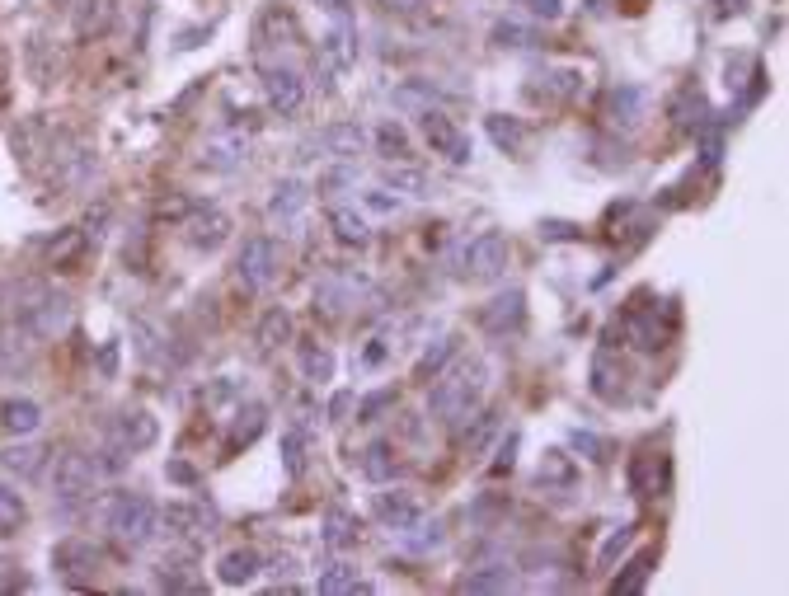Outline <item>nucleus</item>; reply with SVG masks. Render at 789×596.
<instances>
[{
	"label": "nucleus",
	"instance_id": "nucleus-20",
	"mask_svg": "<svg viewBox=\"0 0 789 596\" xmlns=\"http://www.w3.org/2000/svg\"><path fill=\"white\" fill-rule=\"evenodd\" d=\"M160 521L170 526L179 540H202V535H212V512L198 503H170L160 512Z\"/></svg>",
	"mask_w": 789,
	"mask_h": 596
},
{
	"label": "nucleus",
	"instance_id": "nucleus-28",
	"mask_svg": "<svg viewBox=\"0 0 789 596\" xmlns=\"http://www.w3.org/2000/svg\"><path fill=\"white\" fill-rule=\"evenodd\" d=\"M292 334H296V324H292V310H287V306H273L259 320V348L263 352L282 348V343H292Z\"/></svg>",
	"mask_w": 789,
	"mask_h": 596
},
{
	"label": "nucleus",
	"instance_id": "nucleus-34",
	"mask_svg": "<svg viewBox=\"0 0 789 596\" xmlns=\"http://www.w3.org/2000/svg\"><path fill=\"white\" fill-rule=\"evenodd\" d=\"M395 446L390 442H372L367 451H362V474L372 479V484H386V479H395Z\"/></svg>",
	"mask_w": 789,
	"mask_h": 596
},
{
	"label": "nucleus",
	"instance_id": "nucleus-27",
	"mask_svg": "<svg viewBox=\"0 0 789 596\" xmlns=\"http://www.w3.org/2000/svg\"><path fill=\"white\" fill-rule=\"evenodd\" d=\"M29 526V503H24V493L10 489V484H0V540H10Z\"/></svg>",
	"mask_w": 789,
	"mask_h": 596
},
{
	"label": "nucleus",
	"instance_id": "nucleus-3",
	"mask_svg": "<svg viewBox=\"0 0 789 596\" xmlns=\"http://www.w3.org/2000/svg\"><path fill=\"white\" fill-rule=\"evenodd\" d=\"M235 277L249 291H268L282 277V245L273 235H249L240 254H235Z\"/></svg>",
	"mask_w": 789,
	"mask_h": 596
},
{
	"label": "nucleus",
	"instance_id": "nucleus-52",
	"mask_svg": "<svg viewBox=\"0 0 789 596\" xmlns=\"http://www.w3.org/2000/svg\"><path fill=\"white\" fill-rule=\"evenodd\" d=\"M573 446H578V451H588V460H606V451H611L597 432H583V428H573Z\"/></svg>",
	"mask_w": 789,
	"mask_h": 596
},
{
	"label": "nucleus",
	"instance_id": "nucleus-35",
	"mask_svg": "<svg viewBox=\"0 0 789 596\" xmlns=\"http://www.w3.org/2000/svg\"><path fill=\"white\" fill-rule=\"evenodd\" d=\"M386 188H395V193H404V198H428V174L414 169V165H390Z\"/></svg>",
	"mask_w": 789,
	"mask_h": 596
},
{
	"label": "nucleus",
	"instance_id": "nucleus-61",
	"mask_svg": "<svg viewBox=\"0 0 789 596\" xmlns=\"http://www.w3.org/2000/svg\"><path fill=\"white\" fill-rule=\"evenodd\" d=\"M5 296H10V287H5V282H0V306H5Z\"/></svg>",
	"mask_w": 789,
	"mask_h": 596
},
{
	"label": "nucleus",
	"instance_id": "nucleus-47",
	"mask_svg": "<svg viewBox=\"0 0 789 596\" xmlns=\"http://www.w3.org/2000/svg\"><path fill=\"white\" fill-rule=\"evenodd\" d=\"M414 526H418V531H423V535H414V531H404V540H409V545H414V550H418V554H428V550H437V545H442V540H447V535H442V521H433V526H428V521L418 517V521H414Z\"/></svg>",
	"mask_w": 789,
	"mask_h": 596
},
{
	"label": "nucleus",
	"instance_id": "nucleus-51",
	"mask_svg": "<svg viewBox=\"0 0 789 596\" xmlns=\"http://www.w3.org/2000/svg\"><path fill=\"white\" fill-rule=\"evenodd\" d=\"M517 5H526V15L545 19V24H555V19L564 15V0H517Z\"/></svg>",
	"mask_w": 789,
	"mask_h": 596
},
{
	"label": "nucleus",
	"instance_id": "nucleus-57",
	"mask_svg": "<svg viewBox=\"0 0 789 596\" xmlns=\"http://www.w3.org/2000/svg\"><path fill=\"white\" fill-rule=\"evenodd\" d=\"M165 474H170L174 484H198V470H193V465H184V460H170V465H165Z\"/></svg>",
	"mask_w": 789,
	"mask_h": 596
},
{
	"label": "nucleus",
	"instance_id": "nucleus-60",
	"mask_svg": "<svg viewBox=\"0 0 789 596\" xmlns=\"http://www.w3.org/2000/svg\"><path fill=\"white\" fill-rule=\"evenodd\" d=\"M320 5H325L334 19H348V0H320Z\"/></svg>",
	"mask_w": 789,
	"mask_h": 596
},
{
	"label": "nucleus",
	"instance_id": "nucleus-59",
	"mask_svg": "<svg viewBox=\"0 0 789 596\" xmlns=\"http://www.w3.org/2000/svg\"><path fill=\"white\" fill-rule=\"evenodd\" d=\"M292 568H296V559H292V554H278V559H273V568H268V573H282V578H287Z\"/></svg>",
	"mask_w": 789,
	"mask_h": 596
},
{
	"label": "nucleus",
	"instance_id": "nucleus-42",
	"mask_svg": "<svg viewBox=\"0 0 789 596\" xmlns=\"http://www.w3.org/2000/svg\"><path fill=\"white\" fill-rule=\"evenodd\" d=\"M541 484H545V489H550V484L569 489V484H573V460L564 456V451H545V460H541Z\"/></svg>",
	"mask_w": 789,
	"mask_h": 596
},
{
	"label": "nucleus",
	"instance_id": "nucleus-38",
	"mask_svg": "<svg viewBox=\"0 0 789 596\" xmlns=\"http://www.w3.org/2000/svg\"><path fill=\"white\" fill-rule=\"evenodd\" d=\"M456 352H461V343H456V338H442V343H437V348H428L423 352V357H418V367H414V381H433L437 371L447 367L451 357H456Z\"/></svg>",
	"mask_w": 789,
	"mask_h": 596
},
{
	"label": "nucleus",
	"instance_id": "nucleus-22",
	"mask_svg": "<svg viewBox=\"0 0 789 596\" xmlns=\"http://www.w3.org/2000/svg\"><path fill=\"white\" fill-rule=\"evenodd\" d=\"M47 446H38V442H15V446H5L0 451V465L10 474H19V479H38V474L47 470Z\"/></svg>",
	"mask_w": 789,
	"mask_h": 596
},
{
	"label": "nucleus",
	"instance_id": "nucleus-7",
	"mask_svg": "<svg viewBox=\"0 0 789 596\" xmlns=\"http://www.w3.org/2000/svg\"><path fill=\"white\" fill-rule=\"evenodd\" d=\"M522 324H526V291L522 287L498 291L494 301H484V306H480V329H484V334L508 338V334H517Z\"/></svg>",
	"mask_w": 789,
	"mask_h": 596
},
{
	"label": "nucleus",
	"instance_id": "nucleus-58",
	"mask_svg": "<svg viewBox=\"0 0 789 596\" xmlns=\"http://www.w3.org/2000/svg\"><path fill=\"white\" fill-rule=\"evenodd\" d=\"M348 179H353V169H334V174H325V179H320V193H325V188L348 184Z\"/></svg>",
	"mask_w": 789,
	"mask_h": 596
},
{
	"label": "nucleus",
	"instance_id": "nucleus-19",
	"mask_svg": "<svg viewBox=\"0 0 789 596\" xmlns=\"http://www.w3.org/2000/svg\"><path fill=\"white\" fill-rule=\"evenodd\" d=\"M315 146L325 155H334V160H357V155L367 151V127L357 123H329L320 137H315Z\"/></svg>",
	"mask_w": 789,
	"mask_h": 596
},
{
	"label": "nucleus",
	"instance_id": "nucleus-48",
	"mask_svg": "<svg viewBox=\"0 0 789 596\" xmlns=\"http://www.w3.org/2000/svg\"><path fill=\"white\" fill-rule=\"evenodd\" d=\"M390 404H395V390H376V395L357 399V423H376V418H381Z\"/></svg>",
	"mask_w": 789,
	"mask_h": 596
},
{
	"label": "nucleus",
	"instance_id": "nucleus-6",
	"mask_svg": "<svg viewBox=\"0 0 789 596\" xmlns=\"http://www.w3.org/2000/svg\"><path fill=\"white\" fill-rule=\"evenodd\" d=\"M508 259H512V245L503 230H484L465 245V273L475 282H494V277L508 273Z\"/></svg>",
	"mask_w": 789,
	"mask_h": 596
},
{
	"label": "nucleus",
	"instance_id": "nucleus-12",
	"mask_svg": "<svg viewBox=\"0 0 789 596\" xmlns=\"http://www.w3.org/2000/svg\"><path fill=\"white\" fill-rule=\"evenodd\" d=\"M184 235H188V245L193 249H221L226 240H231V216L221 212V207H202V212H193L184 221Z\"/></svg>",
	"mask_w": 789,
	"mask_h": 596
},
{
	"label": "nucleus",
	"instance_id": "nucleus-45",
	"mask_svg": "<svg viewBox=\"0 0 789 596\" xmlns=\"http://www.w3.org/2000/svg\"><path fill=\"white\" fill-rule=\"evenodd\" d=\"M536 43V33L526 29V24H512V19H503V24H494V47H531Z\"/></svg>",
	"mask_w": 789,
	"mask_h": 596
},
{
	"label": "nucleus",
	"instance_id": "nucleus-43",
	"mask_svg": "<svg viewBox=\"0 0 789 596\" xmlns=\"http://www.w3.org/2000/svg\"><path fill=\"white\" fill-rule=\"evenodd\" d=\"M635 531L639 526H620V531H611L606 535V545H602V554H597V568H611L620 559V554L630 550V545H635Z\"/></svg>",
	"mask_w": 789,
	"mask_h": 596
},
{
	"label": "nucleus",
	"instance_id": "nucleus-8",
	"mask_svg": "<svg viewBox=\"0 0 789 596\" xmlns=\"http://www.w3.org/2000/svg\"><path fill=\"white\" fill-rule=\"evenodd\" d=\"M52 568H57V578L85 587V582H94V573H99V550H94L90 540L71 535V540H62V545L52 550Z\"/></svg>",
	"mask_w": 789,
	"mask_h": 596
},
{
	"label": "nucleus",
	"instance_id": "nucleus-1",
	"mask_svg": "<svg viewBox=\"0 0 789 596\" xmlns=\"http://www.w3.org/2000/svg\"><path fill=\"white\" fill-rule=\"evenodd\" d=\"M484 390H489V362L480 357H461L451 371H437V385H433V413L447 418V423H461L470 413L480 409Z\"/></svg>",
	"mask_w": 789,
	"mask_h": 596
},
{
	"label": "nucleus",
	"instance_id": "nucleus-29",
	"mask_svg": "<svg viewBox=\"0 0 789 596\" xmlns=\"http://www.w3.org/2000/svg\"><path fill=\"white\" fill-rule=\"evenodd\" d=\"M484 132H489V141H494L498 151H508V155H517L526 146V127L517 123V118H508V113H489V118H484Z\"/></svg>",
	"mask_w": 789,
	"mask_h": 596
},
{
	"label": "nucleus",
	"instance_id": "nucleus-25",
	"mask_svg": "<svg viewBox=\"0 0 789 596\" xmlns=\"http://www.w3.org/2000/svg\"><path fill=\"white\" fill-rule=\"evenodd\" d=\"M362 540V521L348 512V507H329L325 512V545L329 550H353Z\"/></svg>",
	"mask_w": 789,
	"mask_h": 596
},
{
	"label": "nucleus",
	"instance_id": "nucleus-9",
	"mask_svg": "<svg viewBox=\"0 0 789 596\" xmlns=\"http://www.w3.org/2000/svg\"><path fill=\"white\" fill-rule=\"evenodd\" d=\"M263 94H268V108H273V113L292 118V113H301V104H306V80H301V71H292V66H268V71H263Z\"/></svg>",
	"mask_w": 789,
	"mask_h": 596
},
{
	"label": "nucleus",
	"instance_id": "nucleus-30",
	"mask_svg": "<svg viewBox=\"0 0 789 596\" xmlns=\"http://www.w3.org/2000/svg\"><path fill=\"white\" fill-rule=\"evenodd\" d=\"M667 113H672V123H677L681 132H700V127H705V118H710V104H705L696 90H681L677 99H672V108H667Z\"/></svg>",
	"mask_w": 789,
	"mask_h": 596
},
{
	"label": "nucleus",
	"instance_id": "nucleus-23",
	"mask_svg": "<svg viewBox=\"0 0 789 596\" xmlns=\"http://www.w3.org/2000/svg\"><path fill=\"white\" fill-rule=\"evenodd\" d=\"M113 19H118V0H76V33L80 38L109 33Z\"/></svg>",
	"mask_w": 789,
	"mask_h": 596
},
{
	"label": "nucleus",
	"instance_id": "nucleus-11",
	"mask_svg": "<svg viewBox=\"0 0 789 596\" xmlns=\"http://www.w3.org/2000/svg\"><path fill=\"white\" fill-rule=\"evenodd\" d=\"M320 62H325L334 76H348V71L357 66V29H353V19H339V24L320 38Z\"/></svg>",
	"mask_w": 789,
	"mask_h": 596
},
{
	"label": "nucleus",
	"instance_id": "nucleus-49",
	"mask_svg": "<svg viewBox=\"0 0 789 596\" xmlns=\"http://www.w3.org/2000/svg\"><path fill=\"white\" fill-rule=\"evenodd\" d=\"M29 76L38 85H52V66H47V38H29Z\"/></svg>",
	"mask_w": 789,
	"mask_h": 596
},
{
	"label": "nucleus",
	"instance_id": "nucleus-50",
	"mask_svg": "<svg viewBox=\"0 0 789 596\" xmlns=\"http://www.w3.org/2000/svg\"><path fill=\"white\" fill-rule=\"evenodd\" d=\"M80 245H85V235H80V230H66L62 240H52V249H47V259L57 263V268H62V263H71L80 254Z\"/></svg>",
	"mask_w": 789,
	"mask_h": 596
},
{
	"label": "nucleus",
	"instance_id": "nucleus-14",
	"mask_svg": "<svg viewBox=\"0 0 789 596\" xmlns=\"http://www.w3.org/2000/svg\"><path fill=\"white\" fill-rule=\"evenodd\" d=\"M249 160V137L245 132H221L202 146V169H212V174H231Z\"/></svg>",
	"mask_w": 789,
	"mask_h": 596
},
{
	"label": "nucleus",
	"instance_id": "nucleus-54",
	"mask_svg": "<svg viewBox=\"0 0 789 596\" xmlns=\"http://www.w3.org/2000/svg\"><path fill=\"white\" fill-rule=\"evenodd\" d=\"M367 207H372V212H400V193H390V188H372V193H367Z\"/></svg>",
	"mask_w": 789,
	"mask_h": 596
},
{
	"label": "nucleus",
	"instance_id": "nucleus-4",
	"mask_svg": "<svg viewBox=\"0 0 789 596\" xmlns=\"http://www.w3.org/2000/svg\"><path fill=\"white\" fill-rule=\"evenodd\" d=\"M418 132H423V141L433 146V155H442V160H451V165H470L475 146H470V137L451 123L442 108H433V104L418 108Z\"/></svg>",
	"mask_w": 789,
	"mask_h": 596
},
{
	"label": "nucleus",
	"instance_id": "nucleus-40",
	"mask_svg": "<svg viewBox=\"0 0 789 596\" xmlns=\"http://www.w3.org/2000/svg\"><path fill=\"white\" fill-rule=\"evenodd\" d=\"M282 470L292 474V479L306 474V432H301V428L282 432Z\"/></svg>",
	"mask_w": 789,
	"mask_h": 596
},
{
	"label": "nucleus",
	"instance_id": "nucleus-31",
	"mask_svg": "<svg viewBox=\"0 0 789 596\" xmlns=\"http://www.w3.org/2000/svg\"><path fill=\"white\" fill-rule=\"evenodd\" d=\"M33 324L29 320H10L0 324V362H19V357H29L33 352Z\"/></svg>",
	"mask_w": 789,
	"mask_h": 596
},
{
	"label": "nucleus",
	"instance_id": "nucleus-5",
	"mask_svg": "<svg viewBox=\"0 0 789 596\" xmlns=\"http://www.w3.org/2000/svg\"><path fill=\"white\" fill-rule=\"evenodd\" d=\"M94 479H99V470H94L90 456H80V451L57 456V470H52V503H62V507L85 503L94 493Z\"/></svg>",
	"mask_w": 789,
	"mask_h": 596
},
{
	"label": "nucleus",
	"instance_id": "nucleus-2",
	"mask_svg": "<svg viewBox=\"0 0 789 596\" xmlns=\"http://www.w3.org/2000/svg\"><path fill=\"white\" fill-rule=\"evenodd\" d=\"M104 521H109V531L118 545L141 550V545H151L155 531H160V507H155L151 498H141V493H118V498H109V507H104Z\"/></svg>",
	"mask_w": 789,
	"mask_h": 596
},
{
	"label": "nucleus",
	"instance_id": "nucleus-36",
	"mask_svg": "<svg viewBox=\"0 0 789 596\" xmlns=\"http://www.w3.org/2000/svg\"><path fill=\"white\" fill-rule=\"evenodd\" d=\"M301 371H306V381H315V385L334 381V352L320 348V343H301Z\"/></svg>",
	"mask_w": 789,
	"mask_h": 596
},
{
	"label": "nucleus",
	"instance_id": "nucleus-13",
	"mask_svg": "<svg viewBox=\"0 0 789 596\" xmlns=\"http://www.w3.org/2000/svg\"><path fill=\"white\" fill-rule=\"evenodd\" d=\"M606 118L616 127H639L644 118H649V90L644 85H616V90L606 94Z\"/></svg>",
	"mask_w": 789,
	"mask_h": 596
},
{
	"label": "nucleus",
	"instance_id": "nucleus-21",
	"mask_svg": "<svg viewBox=\"0 0 789 596\" xmlns=\"http://www.w3.org/2000/svg\"><path fill=\"white\" fill-rule=\"evenodd\" d=\"M329 230H334V240L348 249H367L372 245V221L357 212V207H329Z\"/></svg>",
	"mask_w": 789,
	"mask_h": 596
},
{
	"label": "nucleus",
	"instance_id": "nucleus-18",
	"mask_svg": "<svg viewBox=\"0 0 789 596\" xmlns=\"http://www.w3.org/2000/svg\"><path fill=\"white\" fill-rule=\"evenodd\" d=\"M24 320L33 324V334H38V338L62 334L66 324H71V301H66V296H52V291H43V296H38V301L24 310Z\"/></svg>",
	"mask_w": 789,
	"mask_h": 596
},
{
	"label": "nucleus",
	"instance_id": "nucleus-26",
	"mask_svg": "<svg viewBox=\"0 0 789 596\" xmlns=\"http://www.w3.org/2000/svg\"><path fill=\"white\" fill-rule=\"evenodd\" d=\"M306 202H310V193L301 179H282V184L273 188V198H268V216H273V221H292Z\"/></svg>",
	"mask_w": 789,
	"mask_h": 596
},
{
	"label": "nucleus",
	"instance_id": "nucleus-56",
	"mask_svg": "<svg viewBox=\"0 0 789 596\" xmlns=\"http://www.w3.org/2000/svg\"><path fill=\"white\" fill-rule=\"evenodd\" d=\"M376 5H381L386 15H418L428 0H376Z\"/></svg>",
	"mask_w": 789,
	"mask_h": 596
},
{
	"label": "nucleus",
	"instance_id": "nucleus-15",
	"mask_svg": "<svg viewBox=\"0 0 789 596\" xmlns=\"http://www.w3.org/2000/svg\"><path fill=\"white\" fill-rule=\"evenodd\" d=\"M376 517L386 521L390 531H409L418 517H423V498L409 489H386L376 493Z\"/></svg>",
	"mask_w": 789,
	"mask_h": 596
},
{
	"label": "nucleus",
	"instance_id": "nucleus-32",
	"mask_svg": "<svg viewBox=\"0 0 789 596\" xmlns=\"http://www.w3.org/2000/svg\"><path fill=\"white\" fill-rule=\"evenodd\" d=\"M653 559H658V554H653V550L635 554V559H630V564H625V573H616V578H611V596H630V592H644V582H649V573H653Z\"/></svg>",
	"mask_w": 789,
	"mask_h": 596
},
{
	"label": "nucleus",
	"instance_id": "nucleus-16",
	"mask_svg": "<svg viewBox=\"0 0 789 596\" xmlns=\"http://www.w3.org/2000/svg\"><path fill=\"white\" fill-rule=\"evenodd\" d=\"M43 428V404L29 395H10L0 399V432H10V437H33V432Z\"/></svg>",
	"mask_w": 789,
	"mask_h": 596
},
{
	"label": "nucleus",
	"instance_id": "nucleus-53",
	"mask_svg": "<svg viewBox=\"0 0 789 596\" xmlns=\"http://www.w3.org/2000/svg\"><path fill=\"white\" fill-rule=\"evenodd\" d=\"M123 465H127V451L118 442H113L109 451H99V456H94V470H99V474H118Z\"/></svg>",
	"mask_w": 789,
	"mask_h": 596
},
{
	"label": "nucleus",
	"instance_id": "nucleus-10",
	"mask_svg": "<svg viewBox=\"0 0 789 596\" xmlns=\"http://www.w3.org/2000/svg\"><path fill=\"white\" fill-rule=\"evenodd\" d=\"M113 442L123 446L127 456H137V451H151L160 442V418L151 409H123L113 418Z\"/></svg>",
	"mask_w": 789,
	"mask_h": 596
},
{
	"label": "nucleus",
	"instance_id": "nucleus-55",
	"mask_svg": "<svg viewBox=\"0 0 789 596\" xmlns=\"http://www.w3.org/2000/svg\"><path fill=\"white\" fill-rule=\"evenodd\" d=\"M357 399H353V390H339V395L329 399V423H343L348 418V409H353Z\"/></svg>",
	"mask_w": 789,
	"mask_h": 596
},
{
	"label": "nucleus",
	"instance_id": "nucleus-17",
	"mask_svg": "<svg viewBox=\"0 0 789 596\" xmlns=\"http://www.w3.org/2000/svg\"><path fill=\"white\" fill-rule=\"evenodd\" d=\"M263 573V554L249 550V545H235L217 559V582L221 587H249V582Z\"/></svg>",
	"mask_w": 789,
	"mask_h": 596
},
{
	"label": "nucleus",
	"instance_id": "nucleus-33",
	"mask_svg": "<svg viewBox=\"0 0 789 596\" xmlns=\"http://www.w3.org/2000/svg\"><path fill=\"white\" fill-rule=\"evenodd\" d=\"M325 596H343V592H367V582L357 578L353 564H343V559H334V564H325V573H320V582H315Z\"/></svg>",
	"mask_w": 789,
	"mask_h": 596
},
{
	"label": "nucleus",
	"instance_id": "nucleus-37",
	"mask_svg": "<svg viewBox=\"0 0 789 596\" xmlns=\"http://www.w3.org/2000/svg\"><path fill=\"white\" fill-rule=\"evenodd\" d=\"M512 582H517L512 568H480V573H465L456 587H461V592H508Z\"/></svg>",
	"mask_w": 789,
	"mask_h": 596
},
{
	"label": "nucleus",
	"instance_id": "nucleus-46",
	"mask_svg": "<svg viewBox=\"0 0 789 596\" xmlns=\"http://www.w3.org/2000/svg\"><path fill=\"white\" fill-rule=\"evenodd\" d=\"M494 432H498V418H494V413H480V418H475V428L465 432V451H470V456H480Z\"/></svg>",
	"mask_w": 789,
	"mask_h": 596
},
{
	"label": "nucleus",
	"instance_id": "nucleus-39",
	"mask_svg": "<svg viewBox=\"0 0 789 596\" xmlns=\"http://www.w3.org/2000/svg\"><path fill=\"white\" fill-rule=\"evenodd\" d=\"M259 432H263V404H249V409L235 413L231 442H226V446H231V451H235V446H249L254 437H259Z\"/></svg>",
	"mask_w": 789,
	"mask_h": 596
},
{
	"label": "nucleus",
	"instance_id": "nucleus-41",
	"mask_svg": "<svg viewBox=\"0 0 789 596\" xmlns=\"http://www.w3.org/2000/svg\"><path fill=\"white\" fill-rule=\"evenodd\" d=\"M653 460H658V456H649V451H639V456L630 460V489H635L639 498H653V493H658V474H653Z\"/></svg>",
	"mask_w": 789,
	"mask_h": 596
},
{
	"label": "nucleus",
	"instance_id": "nucleus-24",
	"mask_svg": "<svg viewBox=\"0 0 789 596\" xmlns=\"http://www.w3.org/2000/svg\"><path fill=\"white\" fill-rule=\"evenodd\" d=\"M620 390H625V371L611 352H597L592 357V395L602 404H620Z\"/></svg>",
	"mask_w": 789,
	"mask_h": 596
},
{
	"label": "nucleus",
	"instance_id": "nucleus-44",
	"mask_svg": "<svg viewBox=\"0 0 789 596\" xmlns=\"http://www.w3.org/2000/svg\"><path fill=\"white\" fill-rule=\"evenodd\" d=\"M376 146H381V155H395V160H404V155H409V132H404L400 123H381V132H376Z\"/></svg>",
	"mask_w": 789,
	"mask_h": 596
}]
</instances>
